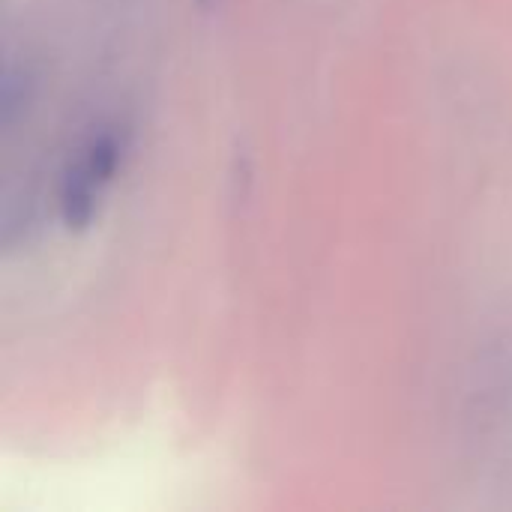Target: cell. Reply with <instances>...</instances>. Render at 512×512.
<instances>
[{"mask_svg":"<svg viewBox=\"0 0 512 512\" xmlns=\"http://www.w3.org/2000/svg\"><path fill=\"white\" fill-rule=\"evenodd\" d=\"M102 186L81 168V165H69L60 183V222L66 231L81 234L96 222L99 213V198H102Z\"/></svg>","mask_w":512,"mask_h":512,"instance_id":"cell-1","label":"cell"},{"mask_svg":"<svg viewBox=\"0 0 512 512\" xmlns=\"http://www.w3.org/2000/svg\"><path fill=\"white\" fill-rule=\"evenodd\" d=\"M36 93V81L33 72L27 66H6L3 69V81H0V123L6 132H12V126L27 114L30 102Z\"/></svg>","mask_w":512,"mask_h":512,"instance_id":"cell-2","label":"cell"},{"mask_svg":"<svg viewBox=\"0 0 512 512\" xmlns=\"http://www.w3.org/2000/svg\"><path fill=\"white\" fill-rule=\"evenodd\" d=\"M195 3H198V6H201V9H207V6H213V3H216V0H195Z\"/></svg>","mask_w":512,"mask_h":512,"instance_id":"cell-3","label":"cell"}]
</instances>
